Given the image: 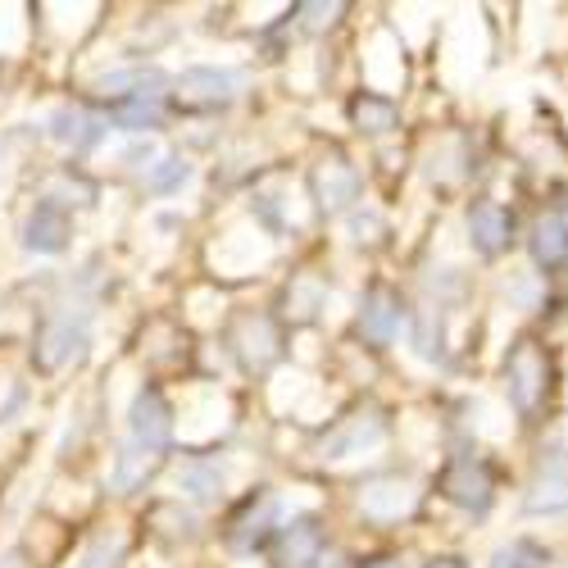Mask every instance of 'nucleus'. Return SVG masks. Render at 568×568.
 <instances>
[{
    "label": "nucleus",
    "mask_w": 568,
    "mask_h": 568,
    "mask_svg": "<svg viewBox=\"0 0 568 568\" xmlns=\"http://www.w3.org/2000/svg\"><path fill=\"white\" fill-rule=\"evenodd\" d=\"M546 387H550V359L537 342H518L514 355L505 359V392H509V405L532 418L537 405L546 400Z\"/></svg>",
    "instance_id": "f257e3e1"
},
{
    "label": "nucleus",
    "mask_w": 568,
    "mask_h": 568,
    "mask_svg": "<svg viewBox=\"0 0 568 568\" xmlns=\"http://www.w3.org/2000/svg\"><path fill=\"white\" fill-rule=\"evenodd\" d=\"M128 428H132V437H136L141 450L160 455L173 442V409H169V400L155 387H141L132 396V409H128Z\"/></svg>",
    "instance_id": "f03ea898"
},
{
    "label": "nucleus",
    "mask_w": 568,
    "mask_h": 568,
    "mask_svg": "<svg viewBox=\"0 0 568 568\" xmlns=\"http://www.w3.org/2000/svg\"><path fill=\"white\" fill-rule=\"evenodd\" d=\"M69 236H73V219L60 201H37L23 219V246L37 251V255H60L69 246Z\"/></svg>",
    "instance_id": "7ed1b4c3"
},
{
    "label": "nucleus",
    "mask_w": 568,
    "mask_h": 568,
    "mask_svg": "<svg viewBox=\"0 0 568 568\" xmlns=\"http://www.w3.org/2000/svg\"><path fill=\"white\" fill-rule=\"evenodd\" d=\"M491 473H487V464H478V459H455L446 473H442V496L450 500V505H459V509H468V514H487V505H491Z\"/></svg>",
    "instance_id": "20e7f679"
},
{
    "label": "nucleus",
    "mask_w": 568,
    "mask_h": 568,
    "mask_svg": "<svg viewBox=\"0 0 568 568\" xmlns=\"http://www.w3.org/2000/svg\"><path fill=\"white\" fill-rule=\"evenodd\" d=\"M387 437V423H383V414L377 409H359V414H351L337 433H327L323 437V446H318V459H346V455H364V450H373L377 442Z\"/></svg>",
    "instance_id": "39448f33"
},
{
    "label": "nucleus",
    "mask_w": 568,
    "mask_h": 568,
    "mask_svg": "<svg viewBox=\"0 0 568 568\" xmlns=\"http://www.w3.org/2000/svg\"><path fill=\"white\" fill-rule=\"evenodd\" d=\"M236 97V78L227 69H210V64H196L178 78V101L186 110H219Z\"/></svg>",
    "instance_id": "423d86ee"
},
{
    "label": "nucleus",
    "mask_w": 568,
    "mask_h": 568,
    "mask_svg": "<svg viewBox=\"0 0 568 568\" xmlns=\"http://www.w3.org/2000/svg\"><path fill=\"white\" fill-rule=\"evenodd\" d=\"M400 323H405L400 296L387 287H368V296L359 301V337H368L373 346H392Z\"/></svg>",
    "instance_id": "0eeeda50"
},
{
    "label": "nucleus",
    "mask_w": 568,
    "mask_h": 568,
    "mask_svg": "<svg viewBox=\"0 0 568 568\" xmlns=\"http://www.w3.org/2000/svg\"><path fill=\"white\" fill-rule=\"evenodd\" d=\"M464 223H468V246L483 260H496L509 246V214L496 201H473Z\"/></svg>",
    "instance_id": "6e6552de"
},
{
    "label": "nucleus",
    "mask_w": 568,
    "mask_h": 568,
    "mask_svg": "<svg viewBox=\"0 0 568 568\" xmlns=\"http://www.w3.org/2000/svg\"><path fill=\"white\" fill-rule=\"evenodd\" d=\"M323 528H318V518H292L287 528H282V568H318L323 564Z\"/></svg>",
    "instance_id": "1a4fd4ad"
},
{
    "label": "nucleus",
    "mask_w": 568,
    "mask_h": 568,
    "mask_svg": "<svg viewBox=\"0 0 568 568\" xmlns=\"http://www.w3.org/2000/svg\"><path fill=\"white\" fill-rule=\"evenodd\" d=\"M314 196H318V205H323L327 214L346 210V205L359 196V173H355V169H351L342 155L323 160V164L314 169Z\"/></svg>",
    "instance_id": "9d476101"
},
{
    "label": "nucleus",
    "mask_w": 568,
    "mask_h": 568,
    "mask_svg": "<svg viewBox=\"0 0 568 568\" xmlns=\"http://www.w3.org/2000/svg\"><path fill=\"white\" fill-rule=\"evenodd\" d=\"M87 351V323L78 318H55L51 327L41 333V342H37V364L41 368H64L69 359H78Z\"/></svg>",
    "instance_id": "9b49d317"
},
{
    "label": "nucleus",
    "mask_w": 568,
    "mask_h": 568,
    "mask_svg": "<svg viewBox=\"0 0 568 568\" xmlns=\"http://www.w3.org/2000/svg\"><path fill=\"white\" fill-rule=\"evenodd\" d=\"M524 505H528V514H559V509H568V459L564 455H550L537 468V478H532Z\"/></svg>",
    "instance_id": "f8f14e48"
},
{
    "label": "nucleus",
    "mask_w": 568,
    "mask_h": 568,
    "mask_svg": "<svg viewBox=\"0 0 568 568\" xmlns=\"http://www.w3.org/2000/svg\"><path fill=\"white\" fill-rule=\"evenodd\" d=\"M414 500H418L414 483H400V478H373L359 491V509L368 518H387V524H392V518H400V514H409Z\"/></svg>",
    "instance_id": "ddd939ff"
},
{
    "label": "nucleus",
    "mask_w": 568,
    "mask_h": 568,
    "mask_svg": "<svg viewBox=\"0 0 568 568\" xmlns=\"http://www.w3.org/2000/svg\"><path fill=\"white\" fill-rule=\"evenodd\" d=\"M51 136L64 141V146H73V151H91V146L105 141V119L87 114L78 105H64V110L51 114Z\"/></svg>",
    "instance_id": "4468645a"
},
{
    "label": "nucleus",
    "mask_w": 568,
    "mask_h": 568,
    "mask_svg": "<svg viewBox=\"0 0 568 568\" xmlns=\"http://www.w3.org/2000/svg\"><path fill=\"white\" fill-rule=\"evenodd\" d=\"M236 346H242V359L251 368H268L277 359V333H273V323L264 314L242 318V327H236Z\"/></svg>",
    "instance_id": "2eb2a0df"
},
{
    "label": "nucleus",
    "mask_w": 568,
    "mask_h": 568,
    "mask_svg": "<svg viewBox=\"0 0 568 568\" xmlns=\"http://www.w3.org/2000/svg\"><path fill=\"white\" fill-rule=\"evenodd\" d=\"M169 87V73L160 69H123V73H110L101 78V91L110 101H128V97H164Z\"/></svg>",
    "instance_id": "dca6fc26"
},
{
    "label": "nucleus",
    "mask_w": 568,
    "mask_h": 568,
    "mask_svg": "<svg viewBox=\"0 0 568 568\" xmlns=\"http://www.w3.org/2000/svg\"><path fill=\"white\" fill-rule=\"evenodd\" d=\"M110 119L128 132H151L164 123V97H128V101H110Z\"/></svg>",
    "instance_id": "f3484780"
},
{
    "label": "nucleus",
    "mask_w": 568,
    "mask_h": 568,
    "mask_svg": "<svg viewBox=\"0 0 568 568\" xmlns=\"http://www.w3.org/2000/svg\"><path fill=\"white\" fill-rule=\"evenodd\" d=\"M351 123L359 128V132H368V136H383V132H392L396 123H400V110H396V101H387V97H355L351 101Z\"/></svg>",
    "instance_id": "a211bd4d"
},
{
    "label": "nucleus",
    "mask_w": 568,
    "mask_h": 568,
    "mask_svg": "<svg viewBox=\"0 0 568 568\" xmlns=\"http://www.w3.org/2000/svg\"><path fill=\"white\" fill-rule=\"evenodd\" d=\"M532 260H537V268H559L568 260V223L564 219L550 214L532 227Z\"/></svg>",
    "instance_id": "6ab92c4d"
},
{
    "label": "nucleus",
    "mask_w": 568,
    "mask_h": 568,
    "mask_svg": "<svg viewBox=\"0 0 568 568\" xmlns=\"http://www.w3.org/2000/svg\"><path fill=\"white\" fill-rule=\"evenodd\" d=\"M155 464H160V455L141 450V446L119 450V459H114V491H136L155 473Z\"/></svg>",
    "instance_id": "aec40b11"
},
{
    "label": "nucleus",
    "mask_w": 568,
    "mask_h": 568,
    "mask_svg": "<svg viewBox=\"0 0 568 568\" xmlns=\"http://www.w3.org/2000/svg\"><path fill=\"white\" fill-rule=\"evenodd\" d=\"M178 491L192 500H219L223 496V468L219 464H186L178 473Z\"/></svg>",
    "instance_id": "412c9836"
},
{
    "label": "nucleus",
    "mask_w": 568,
    "mask_h": 568,
    "mask_svg": "<svg viewBox=\"0 0 568 568\" xmlns=\"http://www.w3.org/2000/svg\"><path fill=\"white\" fill-rule=\"evenodd\" d=\"M491 568H550V550L528 537H514L509 546H500L491 555Z\"/></svg>",
    "instance_id": "4be33fe9"
},
{
    "label": "nucleus",
    "mask_w": 568,
    "mask_h": 568,
    "mask_svg": "<svg viewBox=\"0 0 568 568\" xmlns=\"http://www.w3.org/2000/svg\"><path fill=\"white\" fill-rule=\"evenodd\" d=\"M268 524H273V500L268 496H260V509H255V500H251V514L246 518H236V532H232V546L236 550H251L255 541H264V532H268Z\"/></svg>",
    "instance_id": "5701e85b"
},
{
    "label": "nucleus",
    "mask_w": 568,
    "mask_h": 568,
    "mask_svg": "<svg viewBox=\"0 0 568 568\" xmlns=\"http://www.w3.org/2000/svg\"><path fill=\"white\" fill-rule=\"evenodd\" d=\"M186 178H192V164L178 160V155H169V160H160V164L151 169V192L169 196V192H178V186H182Z\"/></svg>",
    "instance_id": "b1692460"
},
{
    "label": "nucleus",
    "mask_w": 568,
    "mask_h": 568,
    "mask_svg": "<svg viewBox=\"0 0 568 568\" xmlns=\"http://www.w3.org/2000/svg\"><path fill=\"white\" fill-rule=\"evenodd\" d=\"M119 564H123V537H101L87 546L78 568H119Z\"/></svg>",
    "instance_id": "393cba45"
},
{
    "label": "nucleus",
    "mask_w": 568,
    "mask_h": 568,
    "mask_svg": "<svg viewBox=\"0 0 568 568\" xmlns=\"http://www.w3.org/2000/svg\"><path fill=\"white\" fill-rule=\"evenodd\" d=\"M423 568H468V564H464L459 555H437V559H428Z\"/></svg>",
    "instance_id": "a878e982"
},
{
    "label": "nucleus",
    "mask_w": 568,
    "mask_h": 568,
    "mask_svg": "<svg viewBox=\"0 0 568 568\" xmlns=\"http://www.w3.org/2000/svg\"><path fill=\"white\" fill-rule=\"evenodd\" d=\"M364 568H405L400 559H373V564H364Z\"/></svg>",
    "instance_id": "bb28decb"
},
{
    "label": "nucleus",
    "mask_w": 568,
    "mask_h": 568,
    "mask_svg": "<svg viewBox=\"0 0 568 568\" xmlns=\"http://www.w3.org/2000/svg\"><path fill=\"white\" fill-rule=\"evenodd\" d=\"M0 568H23V564H19V559H6V564H0Z\"/></svg>",
    "instance_id": "cd10ccee"
}]
</instances>
